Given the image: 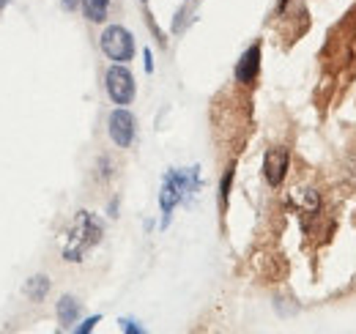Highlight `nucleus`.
I'll list each match as a JSON object with an SVG mask.
<instances>
[{
	"mask_svg": "<svg viewBox=\"0 0 356 334\" xmlns=\"http://www.w3.org/2000/svg\"><path fill=\"white\" fill-rule=\"evenodd\" d=\"M200 189V167L189 170H168L162 189H159V209H162V228L170 225V216L176 206L186 203Z\"/></svg>",
	"mask_w": 356,
	"mask_h": 334,
	"instance_id": "f257e3e1",
	"label": "nucleus"
},
{
	"mask_svg": "<svg viewBox=\"0 0 356 334\" xmlns=\"http://www.w3.org/2000/svg\"><path fill=\"white\" fill-rule=\"evenodd\" d=\"M102 222L90 214V211H80L66 233V241H63V260L69 263H80L86 255H88L99 241H102Z\"/></svg>",
	"mask_w": 356,
	"mask_h": 334,
	"instance_id": "f03ea898",
	"label": "nucleus"
},
{
	"mask_svg": "<svg viewBox=\"0 0 356 334\" xmlns=\"http://www.w3.org/2000/svg\"><path fill=\"white\" fill-rule=\"evenodd\" d=\"M102 52L115 63H129L134 58V36L124 25H110L102 33Z\"/></svg>",
	"mask_w": 356,
	"mask_h": 334,
	"instance_id": "7ed1b4c3",
	"label": "nucleus"
},
{
	"mask_svg": "<svg viewBox=\"0 0 356 334\" xmlns=\"http://www.w3.org/2000/svg\"><path fill=\"white\" fill-rule=\"evenodd\" d=\"M104 88H107V96L113 99V104H118V107L132 104L134 93H137L132 72H129L124 63H115V66L107 69V74H104Z\"/></svg>",
	"mask_w": 356,
	"mask_h": 334,
	"instance_id": "20e7f679",
	"label": "nucleus"
},
{
	"mask_svg": "<svg viewBox=\"0 0 356 334\" xmlns=\"http://www.w3.org/2000/svg\"><path fill=\"white\" fill-rule=\"evenodd\" d=\"M107 132H110V140L118 148H129L134 143V134H137V121H134V116L127 107H118L107 118Z\"/></svg>",
	"mask_w": 356,
	"mask_h": 334,
	"instance_id": "39448f33",
	"label": "nucleus"
},
{
	"mask_svg": "<svg viewBox=\"0 0 356 334\" xmlns=\"http://www.w3.org/2000/svg\"><path fill=\"white\" fill-rule=\"evenodd\" d=\"M288 170H291V151L285 145H271L264 157V178H266L268 186L271 189L282 186Z\"/></svg>",
	"mask_w": 356,
	"mask_h": 334,
	"instance_id": "423d86ee",
	"label": "nucleus"
},
{
	"mask_svg": "<svg viewBox=\"0 0 356 334\" xmlns=\"http://www.w3.org/2000/svg\"><path fill=\"white\" fill-rule=\"evenodd\" d=\"M258 72H261V42L250 44L244 52H241V58L236 61V83L241 85H252L258 80Z\"/></svg>",
	"mask_w": 356,
	"mask_h": 334,
	"instance_id": "0eeeda50",
	"label": "nucleus"
},
{
	"mask_svg": "<svg viewBox=\"0 0 356 334\" xmlns=\"http://www.w3.org/2000/svg\"><path fill=\"white\" fill-rule=\"evenodd\" d=\"M77 318H80V301L72 299V296H63L58 301V321H60V326L63 329H72L77 324Z\"/></svg>",
	"mask_w": 356,
	"mask_h": 334,
	"instance_id": "6e6552de",
	"label": "nucleus"
},
{
	"mask_svg": "<svg viewBox=\"0 0 356 334\" xmlns=\"http://www.w3.org/2000/svg\"><path fill=\"white\" fill-rule=\"evenodd\" d=\"M110 11V0H83V14L88 22H104Z\"/></svg>",
	"mask_w": 356,
	"mask_h": 334,
	"instance_id": "1a4fd4ad",
	"label": "nucleus"
},
{
	"mask_svg": "<svg viewBox=\"0 0 356 334\" xmlns=\"http://www.w3.org/2000/svg\"><path fill=\"white\" fill-rule=\"evenodd\" d=\"M293 203L299 206V209L310 211V214H315V211L321 209V198H318V192L315 189H293Z\"/></svg>",
	"mask_w": 356,
	"mask_h": 334,
	"instance_id": "9d476101",
	"label": "nucleus"
},
{
	"mask_svg": "<svg viewBox=\"0 0 356 334\" xmlns=\"http://www.w3.org/2000/svg\"><path fill=\"white\" fill-rule=\"evenodd\" d=\"M25 293L31 296V301H44L47 293H49V280H47L44 274L31 277V280L25 283Z\"/></svg>",
	"mask_w": 356,
	"mask_h": 334,
	"instance_id": "9b49d317",
	"label": "nucleus"
},
{
	"mask_svg": "<svg viewBox=\"0 0 356 334\" xmlns=\"http://www.w3.org/2000/svg\"><path fill=\"white\" fill-rule=\"evenodd\" d=\"M233 175H236V165L227 167V173L222 175V184H220V203L227 206V198H230V186H233Z\"/></svg>",
	"mask_w": 356,
	"mask_h": 334,
	"instance_id": "f8f14e48",
	"label": "nucleus"
},
{
	"mask_svg": "<svg viewBox=\"0 0 356 334\" xmlns=\"http://www.w3.org/2000/svg\"><path fill=\"white\" fill-rule=\"evenodd\" d=\"M99 321H102V318H99V315H93V318H88V321H86L83 326H77V332H80V334H88L90 329H93V326L99 324Z\"/></svg>",
	"mask_w": 356,
	"mask_h": 334,
	"instance_id": "ddd939ff",
	"label": "nucleus"
},
{
	"mask_svg": "<svg viewBox=\"0 0 356 334\" xmlns=\"http://www.w3.org/2000/svg\"><path fill=\"white\" fill-rule=\"evenodd\" d=\"M121 329H124V332H129V334H140V332H143L140 326H134V321H121Z\"/></svg>",
	"mask_w": 356,
	"mask_h": 334,
	"instance_id": "4468645a",
	"label": "nucleus"
},
{
	"mask_svg": "<svg viewBox=\"0 0 356 334\" xmlns=\"http://www.w3.org/2000/svg\"><path fill=\"white\" fill-rule=\"evenodd\" d=\"M60 3H63V8H66V11H74L77 6H83V0H60Z\"/></svg>",
	"mask_w": 356,
	"mask_h": 334,
	"instance_id": "2eb2a0df",
	"label": "nucleus"
},
{
	"mask_svg": "<svg viewBox=\"0 0 356 334\" xmlns=\"http://www.w3.org/2000/svg\"><path fill=\"white\" fill-rule=\"evenodd\" d=\"M145 72H154V61H151V52L145 49Z\"/></svg>",
	"mask_w": 356,
	"mask_h": 334,
	"instance_id": "dca6fc26",
	"label": "nucleus"
},
{
	"mask_svg": "<svg viewBox=\"0 0 356 334\" xmlns=\"http://www.w3.org/2000/svg\"><path fill=\"white\" fill-rule=\"evenodd\" d=\"M285 6H288V0H280L277 3V11H285Z\"/></svg>",
	"mask_w": 356,
	"mask_h": 334,
	"instance_id": "f3484780",
	"label": "nucleus"
},
{
	"mask_svg": "<svg viewBox=\"0 0 356 334\" xmlns=\"http://www.w3.org/2000/svg\"><path fill=\"white\" fill-rule=\"evenodd\" d=\"M6 3H8V0H0V8H6Z\"/></svg>",
	"mask_w": 356,
	"mask_h": 334,
	"instance_id": "a211bd4d",
	"label": "nucleus"
},
{
	"mask_svg": "<svg viewBox=\"0 0 356 334\" xmlns=\"http://www.w3.org/2000/svg\"><path fill=\"white\" fill-rule=\"evenodd\" d=\"M143 3H145V0H143Z\"/></svg>",
	"mask_w": 356,
	"mask_h": 334,
	"instance_id": "6ab92c4d",
	"label": "nucleus"
}]
</instances>
